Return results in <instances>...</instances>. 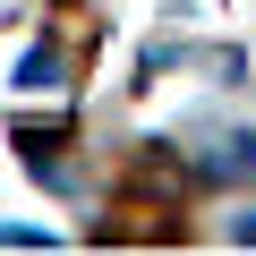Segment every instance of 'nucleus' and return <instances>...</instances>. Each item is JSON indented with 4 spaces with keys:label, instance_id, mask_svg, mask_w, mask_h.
<instances>
[{
    "label": "nucleus",
    "instance_id": "f257e3e1",
    "mask_svg": "<svg viewBox=\"0 0 256 256\" xmlns=\"http://www.w3.org/2000/svg\"><path fill=\"white\" fill-rule=\"evenodd\" d=\"M18 77H26V86H60V52H52V43H34V52H26V68H18Z\"/></svg>",
    "mask_w": 256,
    "mask_h": 256
}]
</instances>
